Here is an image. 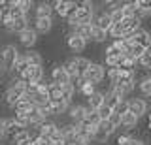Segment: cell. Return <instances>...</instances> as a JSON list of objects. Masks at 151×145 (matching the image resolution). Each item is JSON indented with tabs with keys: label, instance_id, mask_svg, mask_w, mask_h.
I'll return each mask as SVG.
<instances>
[{
	"label": "cell",
	"instance_id": "23",
	"mask_svg": "<svg viewBox=\"0 0 151 145\" xmlns=\"http://www.w3.org/2000/svg\"><path fill=\"white\" fill-rule=\"evenodd\" d=\"M76 96V91L72 87V83H66V85L60 87V100L66 102L68 106H72V98Z\"/></svg>",
	"mask_w": 151,
	"mask_h": 145
},
{
	"label": "cell",
	"instance_id": "34",
	"mask_svg": "<svg viewBox=\"0 0 151 145\" xmlns=\"http://www.w3.org/2000/svg\"><path fill=\"white\" fill-rule=\"evenodd\" d=\"M136 64H138L142 70H151V57H149L147 53H144L138 60H136Z\"/></svg>",
	"mask_w": 151,
	"mask_h": 145
},
{
	"label": "cell",
	"instance_id": "6",
	"mask_svg": "<svg viewBox=\"0 0 151 145\" xmlns=\"http://www.w3.org/2000/svg\"><path fill=\"white\" fill-rule=\"evenodd\" d=\"M17 40H19V44H21L23 47L32 49L38 44V34L30 29V26H28V29H25L23 32H19V34H17Z\"/></svg>",
	"mask_w": 151,
	"mask_h": 145
},
{
	"label": "cell",
	"instance_id": "50",
	"mask_svg": "<svg viewBox=\"0 0 151 145\" xmlns=\"http://www.w3.org/2000/svg\"><path fill=\"white\" fill-rule=\"evenodd\" d=\"M147 77H149V81H151V74H149V76H147Z\"/></svg>",
	"mask_w": 151,
	"mask_h": 145
},
{
	"label": "cell",
	"instance_id": "30",
	"mask_svg": "<svg viewBox=\"0 0 151 145\" xmlns=\"http://www.w3.org/2000/svg\"><path fill=\"white\" fill-rule=\"evenodd\" d=\"M85 121H87V123H91L93 126H96L98 123H100V117H98V113H96V111L89 109V107L85 106Z\"/></svg>",
	"mask_w": 151,
	"mask_h": 145
},
{
	"label": "cell",
	"instance_id": "39",
	"mask_svg": "<svg viewBox=\"0 0 151 145\" xmlns=\"http://www.w3.org/2000/svg\"><path fill=\"white\" fill-rule=\"evenodd\" d=\"M110 19H111V23H121L123 19H125V11H123V8L110 11Z\"/></svg>",
	"mask_w": 151,
	"mask_h": 145
},
{
	"label": "cell",
	"instance_id": "14",
	"mask_svg": "<svg viewBox=\"0 0 151 145\" xmlns=\"http://www.w3.org/2000/svg\"><path fill=\"white\" fill-rule=\"evenodd\" d=\"M51 15H53L51 2H38L34 6V19H47Z\"/></svg>",
	"mask_w": 151,
	"mask_h": 145
},
{
	"label": "cell",
	"instance_id": "25",
	"mask_svg": "<svg viewBox=\"0 0 151 145\" xmlns=\"http://www.w3.org/2000/svg\"><path fill=\"white\" fill-rule=\"evenodd\" d=\"M68 4H70V0H55V2H51L53 13H57L59 17H66V11H68Z\"/></svg>",
	"mask_w": 151,
	"mask_h": 145
},
{
	"label": "cell",
	"instance_id": "26",
	"mask_svg": "<svg viewBox=\"0 0 151 145\" xmlns=\"http://www.w3.org/2000/svg\"><path fill=\"white\" fill-rule=\"evenodd\" d=\"M117 68H121V70H136V59H132L130 55H121L119 62H117Z\"/></svg>",
	"mask_w": 151,
	"mask_h": 145
},
{
	"label": "cell",
	"instance_id": "28",
	"mask_svg": "<svg viewBox=\"0 0 151 145\" xmlns=\"http://www.w3.org/2000/svg\"><path fill=\"white\" fill-rule=\"evenodd\" d=\"M136 85H138V89H140V92H142V94L151 98V81H149V77H147V76H145V77H142L140 81H136Z\"/></svg>",
	"mask_w": 151,
	"mask_h": 145
},
{
	"label": "cell",
	"instance_id": "37",
	"mask_svg": "<svg viewBox=\"0 0 151 145\" xmlns=\"http://www.w3.org/2000/svg\"><path fill=\"white\" fill-rule=\"evenodd\" d=\"M94 92H96V87H94V85H89V83H85V85L79 89V94H81L85 100H87L91 94H94Z\"/></svg>",
	"mask_w": 151,
	"mask_h": 145
},
{
	"label": "cell",
	"instance_id": "1",
	"mask_svg": "<svg viewBox=\"0 0 151 145\" xmlns=\"http://www.w3.org/2000/svg\"><path fill=\"white\" fill-rule=\"evenodd\" d=\"M25 94V85H23L19 79H13L12 85L6 89V92H4V104L9 106L13 109V106L17 104L19 100H21V96Z\"/></svg>",
	"mask_w": 151,
	"mask_h": 145
},
{
	"label": "cell",
	"instance_id": "8",
	"mask_svg": "<svg viewBox=\"0 0 151 145\" xmlns=\"http://www.w3.org/2000/svg\"><path fill=\"white\" fill-rule=\"evenodd\" d=\"M93 26H98V29L102 30H110L111 26V19H110V13H108L106 10H100V11H94L93 15Z\"/></svg>",
	"mask_w": 151,
	"mask_h": 145
},
{
	"label": "cell",
	"instance_id": "21",
	"mask_svg": "<svg viewBox=\"0 0 151 145\" xmlns=\"http://www.w3.org/2000/svg\"><path fill=\"white\" fill-rule=\"evenodd\" d=\"M102 104H104V92L102 91H96L94 94H91V96L87 98V107H89V109H93V111H96Z\"/></svg>",
	"mask_w": 151,
	"mask_h": 145
},
{
	"label": "cell",
	"instance_id": "46",
	"mask_svg": "<svg viewBox=\"0 0 151 145\" xmlns=\"http://www.w3.org/2000/svg\"><path fill=\"white\" fill-rule=\"evenodd\" d=\"M145 53H147L149 57H151V41H149V45H147V47H145Z\"/></svg>",
	"mask_w": 151,
	"mask_h": 145
},
{
	"label": "cell",
	"instance_id": "20",
	"mask_svg": "<svg viewBox=\"0 0 151 145\" xmlns=\"http://www.w3.org/2000/svg\"><path fill=\"white\" fill-rule=\"evenodd\" d=\"M91 30H93V25H76L70 32L78 34L81 40H85V41L89 44V41H91Z\"/></svg>",
	"mask_w": 151,
	"mask_h": 145
},
{
	"label": "cell",
	"instance_id": "11",
	"mask_svg": "<svg viewBox=\"0 0 151 145\" xmlns=\"http://www.w3.org/2000/svg\"><path fill=\"white\" fill-rule=\"evenodd\" d=\"M66 113H68V117H70V123L79 124L85 119V106L83 104H72V106L68 107Z\"/></svg>",
	"mask_w": 151,
	"mask_h": 145
},
{
	"label": "cell",
	"instance_id": "33",
	"mask_svg": "<svg viewBox=\"0 0 151 145\" xmlns=\"http://www.w3.org/2000/svg\"><path fill=\"white\" fill-rule=\"evenodd\" d=\"M13 121H15V124L19 126V128H28V117H27V113H15L13 115Z\"/></svg>",
	"mask_w": 151,
	"mask_h": 145
},
{
	"label": "cell",
	"instance_id": "16",
	"mask_svg": "<svg viewBox=\"0 0 151 145\" xmlns=\"http://www.w3.org/2000/svg\"><path fill=\"white\" fill-rule=\"evenodd\" d=\"M23 57H25L27 64H28V66H32V68H34V66H44V57H42V53H40V51H36V49H28Z\"/></svg>",
	"mask_w": 151,
	"mask_h": 145
},
{
	"label": "cell",
	"instance_id": "3",
	"mask_svg": "<svg viewBox=\"0 0 151 145\" xmlns=\"http://www.w3.org/2000/svg\"><path fill=\"white\" fill-rule=\"evenodd\" d=\"M19 55L21 53H19V49L13 44H6L0 49V64L6 68V72L13 68V64H15V60L19 59Z\"/></svg>",
	"mask_w": 151,
	"mask_h": 145
},
{
	"label": "cell",
	"instance_id": "12",
	"mask_svg": "<svg viewBox=\"0 0 151 145\" xmlns=\"http://www.w3.org/2000/svg\"><path fill=\"white\" fill-rule=\"evenodd\" d=\"M59 130H60V136H63L64 143H72L74 138H76V134H78V124H74V123H70V121H68V123L60 124Z\"/></svg>",
	"mask_w": 151,
	"mask_h": 145
},
{
	"label": "cell",
	"instance_id": "22",
	"mask_svg": "<svg viewBox=\"0 0 151 145\" xmlns=\"http://www.w3.org/2000/svg\"><path fill=\"white\" fill-rule=\"evenodd\" d=\"M27 117H28V124H34V126L42 124V123L45 121V117L42 115V111L38 109L36 106H32V109H30V111H27Z\"/></svg>",
	"mask_w": 151,
	"mask_h": 145
},
{
	"label": "cell",
	"instance_id": "36",
	"mask_svg": "<svg viewBox=\"0 0 151 145\" xmlns=\"http://www.w3.org/2000/svg\"><path fill=\"white\" fill-rule=\"evenodd\" d=\"M104 57H115V59H119L121 57V51L117 49L113 44H108L106 49H104Z\"/></svg>",
	"mask_w": 151,
	"mask_h": 145
},
{
	"label": "cell",
	"instance_id": "41",
	"mask_svg": "<svg viewBox=\"0 0 151 145\" xmlns=\"http://www.w3.org/2000/svg\"><path fill=\"white\" fill-rule=\"evenodd\" d=\"M130 138H132L130 134L123 132V134H119V136H117V138H115V145H127V143L130 141Z\"/></svg>",
	"mask_w": 151,
	"mask_h": 145
},
{
	"label": "cell",
	"instance_id": "27",
	"mask_svg": "<svg viewBox=\"0 0 151 145\" xmlns=\"http://www.w3.org/2000/svg\"><path fill=\"white\" fill-rule=\"evenodd\" d=\"M106 38H108V32L106 30L98 29V26H93V30H91V41H94V44H104Z\"/></svg>",
	"mask_w": 151,
	"mask_h": 145
},
{
	"label": "cell",
	"instance_id": "38",
	"mask_svg": "<svg viewBox=\"0 0 151 145\" xmlns=\"http://www.w3.org/2000/svg\"><path fill=\"white\" fill-rule=\"evenodd\" d=\"M113 113H117V115H123V113H127L129 111V100H121L119 104H117L115 107H113Z\"/></svg>",
	"mask_w": 151,
	"mask_h": 145
},
{
	"label": "cell",
	"instance_id": "48",
	"mask_svg": "<svg viewBox=\"0 0 151 145\" xmlns=\"http://www.w3.org/2000/svg\"><path fill=\"white\" fill-rule=\"evenodd\" d=\"M51 145H66L64 141H60V143H51Z\"/></svg>",
	"mask_w": 151,
	"mask_h": 145
},
{
	"label": "cell",
	"instance_id": "19",
	"mask_svg": "<svg viewBox=\"0 0 151 145\" xmlns=\"http://www.w3.org/2000/svg\"><path fill=\"white\" fill-rule=\"evenodd\" d=\"M138 121H140L138 117H136V115H132V113H129V111L121 115V126H123V128L127 130V134H129L130 130H134V128H136V124H138Z\"/></svg>",
	"mask_w": 151,
	"mask_h": 145
},
{
	"label": "cell",
	"instance_id": "15",
	"mask_svg": "<svg viewBox=\"0 0 151 145\" xmlns=\"http://www.w3.org/2000/svg\"><path fill=\"white\" fill-rule=\"evenodd\" d=\"M57 128H59V124H57L55 121H49V119H45L42 124H38V132H36V134L40 136V138H47V139H49V136L53 134Z\"/></svg>",
	"mask_w": 151,
	"mask_h": 145
},
{
	"label": "cell",
	"instance_id": "13",
	"mask_svg": "<svg viewBox=\"0 0 151 145\" xmlns=\"http://www.w3.org/2000/svg\"><path fill=\"white\" fill-rule=\"evenodd\" d=\"M121 29H123V34L125 36H129V34H132L134 30H138V29H142V21L140 19H136V17H125L121 23Z\"/></svg>",
	"mask_w": 151,
	"mask_h": 145
},
{
	"label": "cell",
	"instance_id": "9",
	"mask_svg": "<svg viewBox=\"0 0 151 145\" xmlns=\"http://www.w3.org/2000/svg\"><path fill=\"white\" fill-rule=\"evenodd\" d=\"M32 30L36 34H49L53 29V17H47V19H34L32 21Z\"/></svg>",
	"mask_w": 151,
	"mask_h": 145
},
{
	"label": "cell",
	"instance_id": "18",
	"mask_svg": "<svg viewBox=\"0 0 151 145\" xmlns=\"http://www.w3.org/2000/svg\"><path fill=\"white\" fill-rule=\"evenodd\" d=\"M70 62L74 64V68H76V72H78V76H83L85 70H87V66L91 64V60H89L87 57H81V55H76V57L70 59Z\"/></svg>",
	"mask_w": 151,
	"mask_h": 145
},
{
	"label": "cell",
	"instance_id": "2",
	"mask_svg": "<svg viewBox=\"0 0 151 145\" xmlns=\"http://www.w3.org/2000/svg\"><path fill=\"white\" fill-rule=\"evenodd\" d=\"M85 79V83H89V85H94L96 87L98 83L104 81V77H106V68L102 66V64L98 62H91L87 66V70H85V74L81 76Z\"/></svg>",
	"mask_w": 151,
	"mask_h": 145
},
{
	"label": "cell",
	"instance_id": "49",
	"mask_svg": "<svg viewBox=\"0 0 151 145\" xmlns=\"http://www.w3.org/2000/svg\"><path fill=\"white\" fill-rule=\"evenodd\" d=\"M0 19H2V10H0Z\"/></svg>",
	"mask_w": 151,
	"mask_h": 145
},
{
	"label": "cell",
	"instance_id": "35",
	"mask_svg": "<svg viewBox=\"0 0 151 145\" xmlns=\"http://www.w3.org/2000/svg\"><path fill=\"white\" fill-rule=\"evenodd\" d=\"M108 139H110V136L108 134H104L102 130H94V134H93V138H91V141H94V143H106Z\"/></svg>",
	"mask_w": 151,
	"mask_h": 145
},
{
	"label": "cell",
	"instance_id": "31",
	"mask_svg": "<svg viewBox=\"0 0 151 145\" xmlns=\"http://www.w3.org/2000/svg\"><path fill=\"white\" fill-rule=\"evenodd\" d=\"M96 128H98V130H102V132H104V134H108V136H111V134L117 130V128H115V126H113L108 119H106V121H100V123L96 124Z\"/></svg>",
	"mask_w": 151,
	"mask_h": 145
},
{
	"label": "cell",
	"instance_id": "24",
	"mask_svg": "<svg viewBox=\"0 0 151 145\" xmlns=\"http://www.w3.org/2000/svg\"><path fill=\"white\" fill-rule=\"evenodd\" d=\"M30 102L32 106L36 107H45L47 104H49V96H47V92H34V94H30Z\"/></svg>",
	"mask_w": 151,
	"mask_h": 145
},
{
	"label": "cell",
	"instance_id": "42",
	"mask_svg": "<svg viewBox=\"0 0 151 145\" xmlns=\"http://www.w3.org/2000/svg\"><path fill=\"white\" fill-rule=\"evenodd\" d=\"M49 141H51V143H60V141H64L63 136H60V130H59V128H57L55 132L49 136Z\"/></svg>",
	"mask_w": 151,
	"mask_h": 145
},
{
	"label": "cell",
	"instance_id": "44",
	"mask_svg": "<svg viewBox=\"0 0 151 145\" xmlns=\"http://www.w3.org/2000/svg\"><path fill=\"white\" fill-rule=\"evenodd\" d=\"M8 136L6 132V121H4V117H0V139H4Z\"/></svg>",
	"mask_w": 151,
	"mask_h": 145
},
{
	"label": "cell",
	"instance_id": "5",
	"mask_svg": "<svg viewBox=\"0 0 151 145\" xmlns=\"http://www.w3.org/2000/svg\"><path fill=\"white\" fill-rule=\"evenodd\" d=\"M66 47L72 51V53H83L85 47H87V41L81 40L78 34H74V32H68V34H66Z\"/></svg>",
	"mask_w": 151,
	"mask_h": 145
},
{
	"label": "cell",
	"instance_id": "17",
	"mask_svg": "<svg viewBox=\"0 0 151 145\" xmlns=\"http://www.w3.org/2000/svg\"><path fill=\"white\" fill-rule=\"evenodd\" d=\"M9 139H12V145H27L32 139V132L27 130V128H23V130H19V132H15Z\"/></svg>",
	"mask_w": 151,
	"mask_h": 145
},
{
	"label": "cell",
	"instance_id": "45",
	"mask_svg": "<svg viewBox=\"0 0 151 145\" xmlns=\"http://www.w3.org/2000/svg\"><path fill=\"white\" fill-rule=\"evenodd\" d=\"M127 145H145V143H144V139H142V138H130V141L127 143Z\"/></svg>",
	"mask_w": 151,
	"mask_h": 145
},
{
	"label": "cell",
	"instance_id": "40",
	"mask_svg": "<svg viewBox=\"0 0 151 145\" xmlns=\"http://www.w3.org/2000/svg\"><path fill=\"white\" fill-rule=\"evenodd\" d=\"M96 113H98V117H100V121H106V119H110L111 109H110V107H108L106 104H102V106L96 109Z\"/></svg>",
	"mask_w": 151,
	"mask_h": 145
},
{
	"label": "cell",
	"instance_id": "4",
	"mask_svg": "<svg viewBox=\"0 0 151 145\" xmlns=\"http://www.w3.org/2000/svg\"><path fill=\"white\" fill-rule=\"evenodd\" d=\"M49 83H55V85H66V83H70V77L66 76L63 64H55L53 68H51L49 72Z\"/></svg>",
	"mask_w": 151,
	"mask_h": 145
},
{
	"label": "cell",
	"instance_id": "32",
	"mask_svg": "<svg viewBox=\"0 0 151 145\" xmlns=\"http://www.w3.org/2000/svg\"><path fill=\"white\" fill-rule=\"evenodd\" d=\"M136 6L144 11V17H151V0H136Z\"/></svg>",
	"mask_w": 151,
	"mask_h": 145
},
{
	"label": "cell",
	"instance_id": "43",
	"mask_svg": "<svg viewBox=\"0 0 151 145\" xmlns=\"http://www.w3.org/2000/svg\"><path fill=\"white\" fill-rule=\"evenodd\" d=\"M108 121H110V123L115 126V128H119V126H121V115L113 113V111H111V115H110V119H108Z\"/></svg>",
	"mask_w": 151,
	"mask_h": 145
},
{
	"label": "cell",
	"instance_id": "7",
	"mask_svg": "<svg viewBox=\"0 0 151 145\" xmlns=\"http://www.w3.org/2000/svg\"><path fill=\"white\" fill-rule=\"evenodd\" d=\"M129 113L136 115L138 119L144 117L147 113V102L144 98H132V100H129Z\"/></svg>",
	"mask_w": 151,
	"mask_h": 145
},
{
	"label": "cell",
	"instance_id": "47",
	"mask_svg": "<svg viewBox=\"0 0 151 145\" xmlns=\"http://www.w3.org/2000/svg\"><path fill=\"white\" fill-rule=\"evenodd\" d=\"M145 117H147V124H151V111H147V113H145Z\"/></svg>",
	"mask_w": 151,
	"mask_h": 145
},
{
	"label": "cell",
	"instance_id": "29",
	"mask_svg": "<svg viewBox=\"0 0 151 145\" xmlns=\"http://www.w3.org/2000/svg\"><path fill=\"white\" fill-rule=\"evenodd\" d=\"M108 38H113V40H119V38H125V34H123V29L119 23H111L110 30H108Z\"/></svg>",
	"mask_w": 151,
	"mask_h": 145
},
{
	"label": "cell",
	"instance_id": "10",
	"mask_svg": "<svg viewBox=\"0 0 151 145\" xmlns=\"http://www.w3.org/2000/svg\"><path fill=\"white\" fill-rule=\"evenodd\" d=\"M68 104L63 100H51L49 104L45 106V109H47V115L49 117H55V115H64L66 111H68Z\"/></svg>",
	"mask_w": 151,
	"mask_h": 145
}]
</instances>
